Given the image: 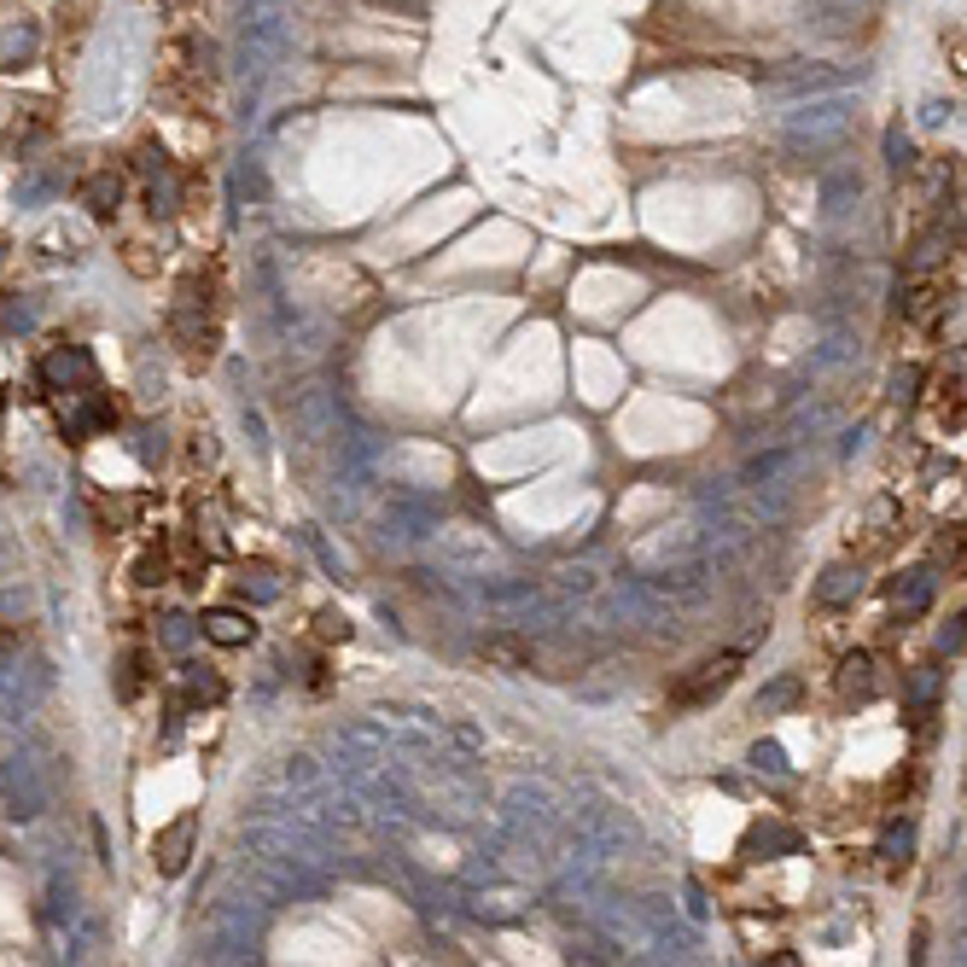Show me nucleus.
<instances>
[{
  "mask_svg": "<svg viewBox=\"0 0 967 967\" xmlns=\"http://www.w3.org/2000/svg\"><path fill=\"white\" fill-rule=\"evenodd\" d=\"M198 292H205V280L193 275V280L181 286L176 310H169V333H176V345H181L186 362H193V367H205L210 355H216V321L205 315V298H198Z\"/></svg>",
  "mask_w": 967,
  "mask_h": 967,
  "instance_id": "1",
  "label": "nucleus"
},
{
  "mask_svg": "<svg viewBox=\"0 0 967 967\" xmlns=\"http://www.w3.org/2000/svg\"><path fill=\"white\" fill-rule=\"evenodd\" d=\"M36 379H41V391H53V397H82V391L99 385V367L82 345H59L36 362Z\"/></svg>",
  "mask_w": 967,
  "mask_h": 967,
  "instance_id": "2",
  "label": "nucleus"
},
{
  "mask_svg": "<svg viewBox=\"0 0 967 967\" xmlns=\"http://www.w3.org/2000/svg\"><path fill=\"white\" fill-rule=\"evenodd\" d=\"M740 676V653H717V658H700L688 676H676L670 682V705L676 711H700V705H711L717 693L728 688Z\"/></svg>",
  "mask_w": 967,
  "mask_h": 967,
  "instance_id": "3",
  "label": "nucleus"
},
{
  "mask_svg": "<svg viewBox=\"0 0 967 967\" xmlns=\"http://www.w3.org/2000/svg\"><path fill=\"white\" fill-rule=\"evenodd\" d=\"M193 839H198V817H176L169 827H158V839H152V862H158V874H181L186 857H193Z\"/></svg>",
  "mask_w": 967,
  "mask_h": 967,
  "instance_id": "4",
  "label": "nucleus"
},
{
  "mask_svg": "<svg viewBox=\"0 0 967 967\" xmlns=\"http://www.w3.org/2000/svg\"><path fill=\"white\" fill-rule=\"evenodd\" d=\"M76 205L94 216V222H111L117 205H123V176L117 169H94V176L76 181Z\"/></svg>",
  "mask_w": 967,
  "mask_h": 967,
  "instance_id": "5",
  "label": "nucleus"
},
{
  "mask_svg": "<svg viewBox=\"0 0 967 967\" xmlns=\"http://www.w3.org/2000/svg\"><path fill=\"white\" fill-rule=\"evenodd\" d=\"M198 624H205V641H216V648H251L257 641V624L240 606H210Z\"/></svg>",
  "mask_w": 967,
  "mask_h": 967,
  "instance_id": "6",
  "label": "nucleus"
},
{
  "mask_svg": "<svg viewBox=\"0 0 967 967\" xmlns=\"http://www.w3.org/2000/svg\"><path fill=\"white\" fill-rule=\"evenodd\" d=\"M834 688H839V700H845V705H851V700H857V705L869 700V693H874V653H862V648H857V653H845V658H839Z\"/></svg>",
  "mask_w": 967,
  "mask_h": 967,
  "instance_id": "7",
  "label": "nucleus"
},
{
  "mask_svg": "<svg viewBox=\"0 0 967 967\" xmlns=\"http://www.w3.org/2000/svg\"><path fill=\"white\" fill-rule=\"evenodd\" d=\"M862 589V566L857 559H834V566L822 571V583H817V606H845Z\"/></svg>",
  "mask_w": 967,
  "mask_h": 967,
  "instance_id": "8",
  "label": "nucleus"
},
{
  "mask_svg": "<svg viewBox=\"0 0 967 967\" xmlns=\"http://www.w3.org/2000/svg\"><path fill=\"white\" fill-rule=\"evenodd\" d=\"M169 571H176V542H169V536L146 542V554L134 559V583H141V589H158V583H169Z\"/></svg>",
  "mask_w": 967,
  "mask_h": 967,
  "instance_id": "9",
  "label": "nucleus"
},
{
  "mask_svg": "<svg viewBox=\"0 0 967 967\" xmlns=\"http://www.w3.org/2000/svg\"><path fill=\"white\" fill-rule=\"evenodd\" d=\"M146 670H152V653H146V648H129L123 665H117V693H123V700H141Z\"/></svg>",
  "mask_w": 967,
  "mask_h": 967,
  "instance_id": "10",
  "label": "nucleus"
},
{
  "mask_svg": "<svg viewBox=\"0 0 967 967\" xmlns=\"http://www.w3.org/2000/svg\"><path fill=\"white\" fill-rule=\"evenodd\" d=\"M29 53H36V24H19V29H7V36H0V64H7V71L29 64Z\"/></svg>",
  "mask_w": 967,
  "mask_h": 967,
  "instance_id": "11",
  "label": "nucleus"
},
{
  "mask_svg": "<svg viewBox=\"0 0 967 967\" xmlns=\"http://www.w3.org/2000/svg\"><path fill=\"white\" fill-rule=\"evenodd\" d=\"M909 700H915V717H932V700H939V665H915Z\"/></svg>",
  "mask_w": 967,
  "mask_h": 967,
  "instance_id": "12",
  "label": "nucleus"
},
{
  "mask_svg": "<svg viewBox=\"0 0 967 967\" xmlns=\"http://www.w3.org/2000/svg\"><path fill=\"white\" fill-rule=\"evenodd\" d=\"M484 658H489V665H524V658H531V648H524V641H513V636H496V641H484Z\"/></svg>",
  "mask_w": 967,
  "mask_h": 967,
  "instance_id": "13",
  "label": "nucleus"
},
{
  "mask_svg": "<svg viewBox=\"0 0 967 967\" xmlns=\"http://www.w3.org/2000/svg\"><path fill=\"white\" fill-rule=\"evenodd\" d=\"M886 164L897 169V176H904V169L915 164V146H909V134H904V123H892V129H886Z\"/></svg>",
  "mask_w": 967,
  "mask_h": 967,
  "instance_id": "14",
  "label": "nucleus"
},
{
  "mask_svg": "<svg viewBox=\"0 0 967 967\" xmlns=\"http://www.w3.org/2000/svg\"><path fill=\"white\" fill-rule=\"evenodd\" d=\"M932 310H939V286H932V280H921V286H915V298L904 303V315H909V321H927Z\"/></svg>",
  "mask_w": 967,
  "mask_h": 967,
  "instance_id": "15",
  "label": "nucleus"
},
{
  "mask_svg": "<svg viewBox=\"0 0 967 967\" xmlns=\"http://www.w3.org/2000/svg\"><path fill=\"white\" fill-rule=\"evenodd\" d=\"M909 845H915V834L892 822V834H886V857H892V862H909Z\"/></svg>",
  "mask_w": 967,
  "mask_h": 967,
  "instance_id": "16",
  "label": "nucleus"
},
{
  "mask_svg": "<svg viewBox=\"0 0 967 967\" xmlns=\"http://www.w3.org/2000/svg\"><path fill=\"white\" fill-rule=\"evenodd\" d=\"M315 624H321V630H315L321 641H345L350 636V618H338V613H321Z\"/></svg>",
  "mask_w": 967,
  "mask_h": 967,
  "instance_id": "17",
  "label": "nucleus"
},
{
  "mask_svg": "<svg viewBox=\"0 0 967 967\" xmlns=\"http://www.w3.org/2000/svg\"><path fill=\"white\" fill-rule=\"evenodd\" d=\"M950 624H956V630H944V648H950V653H962V648H967V613H962V618H950Z\"/></svg>",
  "mask_w": 967,
  "mask_h": 967,
  "instance_id": "18",
  "label": "nucleus"
},
{
  "mask_svg": "<svg viewBox=\"0 0 967 967\" xmlns=\"http://www.w3.org/2000/svg\"><path fill=\"white\" fill-rule=\"evenodd\" d=\"M763 967H799V956H793V950H770V956H763Z\"/></svg>",
  "mask_w": 967,
  "mask_h": 967,
  "instance_id": "19",
  "label": "nucleus"
},
{
  "mask_svg": "<svg viewBox=\"0 0 967 967\" xmlns=\"http://www.w3.org/2000/svg\"><path fill=\"white\" fill-rule=\"evenodd\" d=\"M0 414H7V391H0Z\"/></svg>",
  "mask_w": 967,
  "mask_h": 967,
  "instance_id": "20",
  "label": "nucleus"
},
{
  "mask_svg": "<svg viewBox=\"0 0 967 967\" xmlns=\"http://www.w3.org/2000/svg\"><path fill=\"white\" fill-rule=\"evenodd\" d=\"M164 7H176V0H164Z\"/></svg>",
  "mask_w": 967,
  "mask_h": 967,
  "instance_id": "21",
  "label": "nucleus"
}]
</instances>
